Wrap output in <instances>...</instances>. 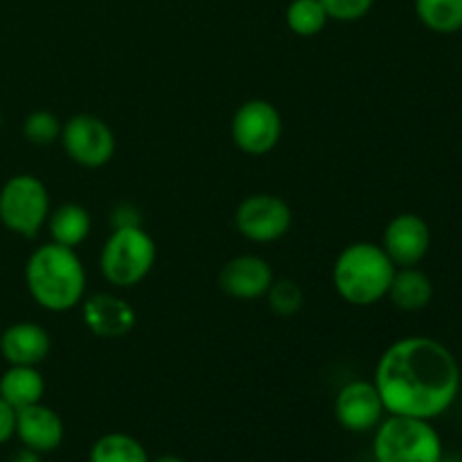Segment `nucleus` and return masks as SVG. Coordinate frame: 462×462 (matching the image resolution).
Instances as JSON below:
<instances>
[{
  "label": "nucleus",
  "mask_w": 462,
  "mask_h": 462,
  "mask_svg": "<svg viewBox=\"0 0 462 462\" xmlns=\"http://www.w3.org/2000/svg\"><path fill=\"white\" fill-rule=\"evenodd\" d=\"M374 386L386 415L436 420L456 404L462 374L454 352L431 337L391 343L374 365Z\"/></svg>",
  "instance_id": "f257e3e1"
},
{
  "label": "nucleus",
  "mask_w": 462,
  "mask_h": 462,
  "mask_svg": "<svg viewBox=\"0 0 462 462\" xmlns=\"http://www.w3.org/2000/svg\"><path fill=\"white\" fill-rule=\"evenodd\" d=\"M25 287L41 310L61 314L86 298V269L75 248L41 244L25 262Z\"/></svg>",
  "instance_id": "f03ea898"
},
{
  "label": "nucleus",
  "mask_w": 462,
  "mask_h": 462,
  "mask_svg": "<svg viewBox=\"0 0 462 462\" xmlns=\"http://www.w3.org/2000/svg\"><path fill=\"white\" fill-rule=\"evenodd\" d=\"M395 271L382 244L355 242L334 260L332 284L347 305L373 307L388 296Z\"/></svg>",
  "instance_id": "7ed1b4c3"
},
{
  "label": "nucleus",
  "mask_w": 462,
  "mask_h": 462,
  "mask_svg": "<svg viewBox=\"0 0 462 462\" xmlns=\"http://www.w3.org/2000/svg\"><path fill=\"white\" fill-rule=\"evenodd\" d=\"M374 462H440L445 445L431 420L388 415L374 429Z\"/></svg>",
  "instance_id": "20e7f679"
},
{
  "label": "nucleus",
  "mask_w": 462,
  "mask_h": 462,
  "mask_svg": "<svg viewBox=\"0 0 462 462\" xmlns=\"http://www.w3.org/2000/svg\"><path fill=\"white\" fill-rule=\"evenodd\" d=\"M156 257V242L143 226L113 228L99 253V271L113 287L131 289L152 273Z\"/></svg>",
  "instance_id": "39448f33"
},
{
  "label": "nucleus",
  "mask_w": 462,
  "mask_h": 462,
  "mask_svg": "<svg viewBox=\"0 0 462 462\" xmlns=\"http://www.w3.org/2000/svg\"><path fill=\"white\" fill-rule=\"evenodd\" d=\"M50 210V192L39 176L14 174L0 188V224L18 237L34 239Z\"/></svg>",
  "instance_id": "423d86ee"
},
{
  "label": "nucleus",
  "mask_w": 462,
  "mask_h": 462,
  "mask_svg": "<svg viewBox=\"0 0 462 462\" xmlns=\"http://www.w3.org/2000/svg\"><path fill=\"white\" fill-rule=\"evenodd\" d=\"M59 143L66 156L86 170H99L108 165L116 153V134L102 117L90 113H77L68 117L61 126Z\"/></svg>",
  "instance_id": "0eeeda50"
},
{
  "label": "nucleus",
  "mask_w": 462,
  "mask_h": 462,
  "mask_svg": "<svg viewBox=\"0 0 462 462\" xmlns=\"http://www.w3.org/2000/svg\"><path fill=\"white\" fill-rule=\"evenodd\" d=\"M284 122L269 99H248L230 120V135L239 152L248 156H266L278 147Z\"/></svg>",
  "instance_id": "6e6552de"
},
{
  "label": "nucleus",
  "mask_w": 462,
  "mask_h": 462,
  "mask_svg": "<svg viewBox=\"0 0 462 462\" xmlns=\"http://www.w3.org/2000/svg\"><path fill=\"white\" fill-rule=\"evenodd\" d=\"M291 208L278 194H251L235 210V228L253 244L278 242L291 230Z\"/></svg>",
  "instance_id": "1a4fd4ad"
},
{
  "label": "nucleus",
  "mask_w": 462,
  "mask_h": 462,
  "mask_svg": "<svg viewBox=\"0 0 462 462\" xmlns=\"http://www.w3.org/2000/svg\"><path fill=\"white\" fill-rule=\"evenodd\" d=\"M334 418L350 433L374 431L386 418V409L373 379H352L343 383L334 400Z\"/></svg>",
  "instance_id": "9d476101"
},
{
  "label": "nucleus",
  "mask_w": 462,
  "mask_h": 462,
  "mask_svg": "<svg viewBox=\"0 0 462 462\" xmlns=\"http://www.w3.org/2000/svg\"><path fill=\"white\" fill-rule=\"evenodd\" d=\"M382 248L397 269L418 266L431 248V228L415 212H402L393 217L383 228Z\"/></svg>",
  "instance_id": "9b49d317"
},
{
  "label": "nucleus",
  "mask_w": 462,
  "mask_h": 462,
  "mask_svg": "<svg viewBox=\"0 0 462 462\" xmlns=\"http://www.w3.org/2000/svg\"><path fill=\"white\" fill-rule=\"evenodd\" d=\"M81 320L86 329L97 338H125L138 323L135 307L116 293H93L81 300Z\"/></svg>",
  "instance_id": "f8f14e48"
},
{
  "label": "nucleus",
  "mask_w": 462,
  "mask_h": 462,
  "mask_svg": "<svg viewBox=\"0 0 462 462\" xmlns=\"http://www.w3.org/2000/svg\"><path fill=\"white\" fill-rule=\"evenodd\" d=\"M275 280L269 262L260 255H237L219 271V287L235 300H260Z\"/></svg>",
  "instance_id": "ddd939ff"
},
{
  "label": "nucleus",
  "mask_w": 462,
  "mask_h": 462,
  "mask_svg": "<svg viewBox=\"0 0 462 462\" xmlns=\"http://www.w3.org/2000/svg\"><path fill=\"white\" fill-rule=\"evenodd\" d=\"M14 438L21 442V447H27L36 454H52L61 447L63 438H66V424L57 411L39 402V404L16 411Z\"/></svg>",
  "instance_id": "4468645a"
},
{
  "label": "nucleus",
  "mask_w": 462,
  "mask_h": 462,
  "mask_svg": "<svg viewBox=\"0 0 462 462\" xmlns=\"http://www.w3.org/2000/svg\"><path fill=\"white\" fill-rule=\"evenodd\" d=\"M52 350V337L48 329L32 320H18L7 325L0 334V355L7 365H39Z\"/></svg>",
  "instance_id": "2eb2a0df"
},
{
  "label": "nucleus",
  "mask_w": 462,
  "mask_h": 462,
  "mask_svg": "<svg viewBox=\"0 0 462 462\" xmlns=\"http://www.w3.org/2000/svg\"><path fill=\"white\" fill-rule=\"evenodd\" d=\"M43 395L45 379L39 365H7V370L0 374V397L14 411L39 404L43 402Z\"/></svg>",
  "instance_id": "dca6fc26"
},
{
  "label": "nucleus",
  "mask_w": 462,
  "mask_h": 462,
  "mask_svg": "<svg viewBox=\"0 0 462 462\" xmlns=\"http://www.w3.org/2000/svg\"><path fill=\"white\" fill-rule=\"evenodd\" d=\"M386 298L402 311H422L433 300V282L418 266H402L393 275Z\"/></svg>",
  "instance_id": "f3484780"
},
{
  "label": "nucleus",
  "mask_w": 462,
  "mask_h": 462,
  "mask_svg": "<svg viewBox=\"0 0 462 462\" xmlns=\"http://www.w3.org/2000/svg\"><path fill=\"white\" fill-rule=\"evenodd\" d=\"M45 228L50 233V242L59 244V246L77 248L88 239L93 219H90V212L79 203H61L59 208L50 210Z\"/></svg>",
  "instance_id": "a211bd4d"
},
{
  "label": "nucleus",
  "mask_w": 462,
  "mask_h": 462,
  "mask_svg": "<svg viewBox=\"0 0 462 462\" xmlns=\"http://www.w3.org/2000/svg\"><path fill=\"white\" fill-rule=\"evenodd\" d=\"M88 462H152L138 438L122 431L99 436L88 451Z\"/></svg>",
  "instance_id": "6ab92c4d"
},
{
  "label": "nucleus",
  "mask_w": 462,
  "mask_h": 462,
  "mask_svg": "<svg viewBox=\"0 0 462 462\" xmlns=\"http://www.w3.org/2000/svg\"><path fill=\"white\" fill-rule=\"evenodd\" d=\"M415 14L436 34L462 32V0H415Z\"/></svg>",
  "instance_id": "aec40b11"
},
{
  "label": "nucleus",
  "mask_w": 462,
  "mask_h": 462,
  "mask_svg": "<svg viewBox=\"0 0 462 462\" xmlns=\"http://www.w3.org/2000/svg\"><path fill=\"white\" fill-rule=\"evenodd\" d=\"M287 27L296 36L310 39V36L320 34L328 25V12L320 5V0H291L284 12Z\"/></svg>",
  "instance_id": "412c9836"
},
{
  "label": "nucleus",
  "mask_w": 462,
  "mask_h": 462,
  "mask_svg": "<svg viewBox=\"0 0 462 462\" xmlns=\"http://www.w3.org/2000/svg\"><path fill=\"white\" fill-rule=\"evenodd\" d=\"M266 305L280 319H291L305 305V291L300 284L291 278H278L271 282L269 291H266Z\"/></svg>",
  "instance_id": "4be33fe9"
},
{
  "label": "nucleus",
  "mask_w": 462,
  "mask_h": 462,
  "mask_svg": "<svg viewBox=\"0 0 462 462\" xmlns=\"http://www.w3.org/2000/svg\"><path fill=\"white\" fill-rule=\"evenodd\" d=\"M63 122L54 113L39 108V111L27 113L23 120V138L36 147H48V144L59 143L61 138Z\"/></svg>",
  "instance_id": "5701e85b"
},
{
  "label": "nucleus",
  "mask_w": 462,
  "mask_h": 462,
  "mask_svg": "<svg viewBox=\"0 0 462 462\" xmlns=\"http://www.w3.org/2000/svg\"><path fill=\"white\" fill-rule=\"evenodd\" d=\"M320 5L328 12L329 21L338 23H355L368 16L374 0H320Z\"/></svg>",
  "instance_id": "b1692460"
},
{
  "label": "nucleus",
  "mask_w": 462,
  "mask_h": 462,
  "mask_svg": "<svg viewBox=\"0 0 462 462\" xmlns=\"http://www.w3.org/2000/svg\"><path fill=\"white\" fill-rule=\"evenodd\" d=\"M111 226L113 228H134V226H143V215L140 208L134 203H117L111 210Z\"/></svg>",
  "instance_id": "393cba45"
},
{
  "label": "nucleus",
  "mask_w": 462,
  "mask_h": 462,
  "mask_svg": "<svg viewBox=\"0 0 462 462\" xmlns=\"http://www.w3.org/2000/svg\"><path fill=\"white\" fill-rule=\"evenodd\" d=\"M16 431V411L0 397V447L7 445Z\"/></svg>",
  "instance_id": "a878e982"
},
{
  "label": "nucleus",
  "mask_w": 462,
  "mask_h": 462,
  "mask_svg": "<svg viewBox=\"0 0 462 462\" xmlns=\"http://www.w3.org/2000/svg\"><path fill=\"white\" fill-rule=\"evenodd\" d=\"M7 462H43V460H41V454L27 449V447H21L18 451H14L12 458H9Z\"/></svg>",
  "instance_id": "bb28decb"
},
{
  "label": "nucleus",
  "mask_w": 462,
  "mask_h": 462,
  "mask_svg": "<svg viewBox=\"0 0 462 462\" xmlns=\"http://www.w3.org/2000/svg\"><path fill=\"white\" fill-rule=\"evenodd\" d=\"M152 462H185L183 458H180V456H174V454H165V456H158L156 460H152Z\"/></svg>",
  "instance_id": "cd10ccee"
},
{
  "label": "nucleus",
  "mask_w": 462,
  "mask_h": 462,
  "mask_svg": "<svg viewBox=\"0 0 462 462\" xmlns=\"http://www.w3.org/2000/svg\"><path fill=\"white\" fill-rule=\"evenodd\" d=\"M440 462H462V458H458V456H442Z\"/></svg>",
  "instance_id": "c85d7f7f"
},
{
  "label": "nucleus",
  "mask_w": 462,
  "mask_h": 462,
  "mask_svg": "<svg viewBox=\"0 0 462 462\" xmlns=\"http://www.w3.org/2000/svg\"><path fill=\"white\" fill-rule=\"evenodd\" d=\"M0 129H3V113H0Z\"/></svg>",
  "instance_id": "c756f323"
}]
</instances>
